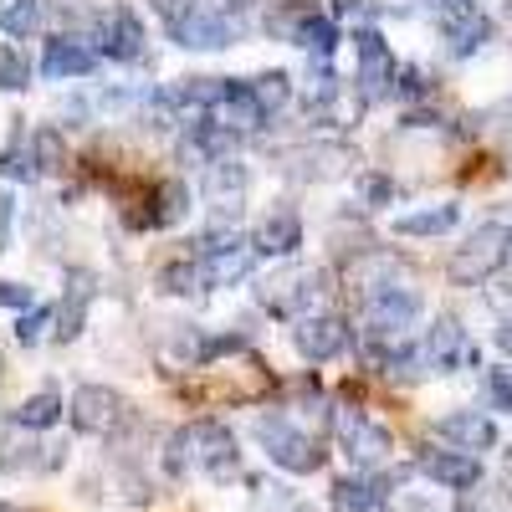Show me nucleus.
<instances>
[{"label": "nucleus", "instance_id": "obj_8", "mask_svg": "<svg viewBox=\"0 0 512 512\" xmlns=\"http://www.w3.org/2000/svg\"><path fill=\"white\" fill-rule=\"evenodd\" d=\"M67 415H72V431H82V436H113L128 420V400L118 390H108V384H82Z\"/></svg>", "mask_w": 512, "mask_h": 512}, {"label": "nucleus", "instance_id": "obj_36", "mask_svg": "<svg viewBox=\"0 0 512 512\" xmlns=\"http://www.w3.org/2000/svg\"><path fill=\"white\" fill-rule=\"evenodd\" d=\"M487 395L497 410H512V369H492L487 374Z\"/></svg>", "mask_w": 512, "mask_h": 512}, {"label": "nucleus", "instance_id": "obj_35", "mask_svg": "<svg viewBox=\"0 0 512 512\" xmlns=\"http://www.w3.org/2000/svg\"><path fill=\"white\" fill-rule=\"evenodd\" d=\"M6 175H11V180H26V185H31V180L41 175V169H36V159H31V144H26V149H11V154H6Z\"/></svg>", "mask_w": 512, "mask_h": 512}, {"label": "nucleus", "instance_id": "obj_2", "mask_svg": "<svg viewBox=\"0 0 512 512\" xmlns=\"http://www.w3.org/2000/svg\"><path fill=\"white\" fill-rule=\"evenodd\" d=\"M507 251H512V226L487 221V226H477L472 236H466V246H456V256L446 262V277H451L456 287H482L487 277L502 272Z\"/></svg>", "mask_w": 512, "mask_h": 512}, {"label": "nucleus", "instance_id": "obj_15", "mask_svg": "<svg viewBox=\"0 0 512 512\" xmlns=\"http://www.w3.org/2000/svg\"><path fill=\"white\" fill-rule=\"evenodd\" d=\"M431 436L436 441H446V446H456V451H492L497 446V425L487 420V415H477V410H451V415H441L436 425H431Z\"/></svg>", "mask_w": 512, "mask_h": 512}, {"label": "nucleus", "instance_id": "obj_27", "mask_svg": "<svg viewBox=\"0 0 512 512\" xmlns=\"http://www.w3.org/2000/svg\"><path fill=\"white\" fill-rule=\"evenodd\" d=\"M292 47H303V52H313V57H328L333 47H338V26L328 21V16H308L303 21V31H297V41H292Z\"/></svg>", "mask_w": 512, "mask_h": 512}, {"label": "nucleus", "instance_id": "obj_39", "mask_svg": "<svg viewBox=\"0 0 512 512\" xmlns=\"http://www.w3.org/2000/svg\"><path fill=\"white\" fill-rule=\"evenodd\" d=\"M149 6H154V11L164 16V26H175V21H180V16H185L190 6H195V0H149Z\"/></svg>", "mask_w": 512, "mask_h": 512}, {"label": "nucleus", "instance_id": "obj_7", "mask_svg": "<svg viewBox=\"0 0 512 512\" xmlns=\"http://www.w3.org/2000/svg\"><path fill=\"white\" fill-rule=\"evenodd\" d=\"M354 57H359V98L364 103H379V98H390L395 93V77H400V67H395V57H390V41H384L374 26H364V31H354Z\"/></svg>", "mask_w": 512, "mask_h": 512}, {"label": "nucleus", "instance_id": "obj_24", "mask_svg": "<svg viewBox=\"0 0 512 512\" xmlns=\"http://www.w3.org/2000/svg\"><path fill=\"white\" fill-rule=\"evenodd\" d=\"M11 420L21 425V431H47V425H57V420H62V400H57L52 390H41V395L21 400V405L11 410Z\"/></svg>", "mask_w": 512, "mask_h": 512}, {"label": "nucleus", "instance_id": "obj_32", "mask_svg": "<svg viewBox=\"0 0 512 512\" xmlns=\"http://www.w3.org/2000/svg\"><path fill=\"white\" fill-rule=\"evenodd\" d=\"M251 93L262 98V108L272 113V108H282V103H287V93H292V82H287V72H277V67H272V72H262V77L251 82Z\"/></svg>", "mask_w": 512, "mask_h": 512}, {"label": "nucleus", "instance_id": "obj_23", "mask_svg": "<svg viewBox=\"0 0 512 512\" xmlns=\"http://www.w3.org/2000/svg\"><path fill=\"white\" fill-rule=\"evenodd\" d=\"M52 6H57V0H11V6H6V16H0V26H6V36H11V41H21V36H36L41 26H47Z\"/></svg>", "mask_w": 512, "mask_h": 512}, {"label": "nucleus", "instance_id": "obj_20", "mask_svg": "<svg viewBox=\"0 0 512 512\" xmlns=\"http://www.w3.org/2000/svg\"><path fill=\"white\" fill-rule=\"evenodd\" d=\"M236 139H241V134H231V128L200 118V123H190V128H185V139H180V159L216 164V159H226V154L236 149Z\"/></svg>", "mask_w": 512, "mask_h": 512}, {"label": "nucleus", "instance_id": "obj_4", "mask_svg": "<svg viewBox=\"0 0 512 512\" xmlns=\"http://www.w3.org/2000/svg\"><path fill=\"white\" fill-rule=\"evenodd\" d=\"M251 262H256V246L241 241L236 231H210V236H200V246H195V267H200V277H205V292L241 282V277L251 272Z\"/></svg>", "mask_w": 512, "mask_h": 512}, {"label": "nucleus", "instance_id": "obj_9", "mask_svg": "<svg viewBox=\"0 0 512 512\" xmlns=\"http://www.w3.org/2000/svg\"><path fill=\"white\" fill-rule=\"evenodd\" d=\"M420 364L431 374H456V369H472L477 364V344L466 338V328L456 318H436L431 333L420 344Z\"/></svg>", "mask_w": 512, "mask_h": 512}, {"label": "nucleus", "instance_id": "obj_43", "mask_svg": "<svg viewBox=\"0 0 512 512\" xmlns=\"http://www.w3.org/2000/svg\"><path fill=\"white\" fill-rule=\"evenodd\" d=\"M497 6H502V11H507V16H512V0H497Z\"/></svg>", "mask_w": 512, "mask_h": 512}, {"label": "nucleus", "instance_id": "obj_3", "mask_svg": "<svg viewBox=\"0 0 512 512\" xmlns=\"http://www.w3.org/2000/svg\"><path fill=\"white\" fill-rule=\"evenodd\" d=\"M256 441L267 446V456L282 466V472L292 477H308V472H323V441H313L308 431H297V425H287L282 415H267V420H256Z\"/></svg>", "mask_w": 512, "mask_h": 512}, {"label": "nucleus", "instance_id": "obj_29", "mask_svg": "<svg viewBox=\"0 0 512 512\" xmlns=\"http://www.w3.org/2000/svg\"><path fill=\"white\" fill-rule=\"evenodd\" d=\"M461 512H512V492L497 487V482H477L461 497Z\"/></svg>", "mask_w": 512, "mask_h": 512}, {"label": "nucleus", "instance_id": "obj_30", "mask_svg": "<svg viewBox=\"0 0 512 512\" xmlns=\"http://www.w3.org/2000/svg\"><path fill=\"white\" fill-rule=\"evenodd\" d=\"M159 287L164 292H175V297H195V292H205V277H200V267H195V256H190V262H175V267H164L159 272Z\"/></svg>", "mask_w": 512, "mask_h": 512}, {"label": "nucleus", "instance_id": "obj_16", "mask_svg": "<svg viewBox=\"0 0 512 512\" xmlns=\"http://www.w3.org/2000/svg\"><path fill=\"white\" fill-rule=\"evenodd\" d=\"M98 72V47H88L82 36H57L41 52V77L47 82H67V77H93Z\"/></svg>", "mask_w": 512, "mask_h": 512}, {"label": "nucleus", "instance_id": "obj_6", "mask_svg": "<svg viewBox=\"0 0 512 512\" xmlns=\"http://www.w3.org/2000/svg\"><path fill=\"white\" fill-rule=\"evenodd\" d=\"M415 318H420V292L415 287H390V282H384V287L364 292V323H369L374 338H390V344H395Z\"/></svg>", "mask_w": 512, "mask_h": 512}, {"label": "nucleus", "instance_id": "obj_37", "mask_svg": "<svg viewBox=\"0 0 512 512\" xmlns=\"http://www.w3.org/2000/svg\"><path fill=\"white\" fill-rule=\"evenodd\" d=\"M395 93H400V98H425V93H431V82H425L420 67H405L400 82H395Z\"/></svg>", "mask_w": 512, "mask_h": 512}, {"label": "nucleus", "instance_id": "obj_22", "mask_svg": "<svg viewBox=\"0 0 512 512\" xmlns=\"http://www.w3.org/2000/svg\"><path fill=\"white\" fill-rule=\"evenodd\" d=\"M456 221H461V210L446 200V205H431V210H410V216H400V221H395V236H446Z\"/></svg>", "mask_w": 512, "mask_h": 512}, {"label": "nucleus", "instance_id": "obj_21", "mask_svg": "<svg viewBox=\"0 0 512 512\" xmlns=\"http://www.w3.org/2000/svg\"><path fill=\"white\" fill-rule=\"evenodd\" d=\"M251 246H256V256H292L297 246H303V226H297L292 210H277V216H267L262 226H256Z\"/></svg>", "mask_w": 512, "mask_h": 512}, {"label": "nucleus", "instance_id": "obj_18", "mask_svg": "<svg viewBox=\"0 0 512 512\" xmlns=\"http://www.w3.org/2000/svg\"><path fill=\"white\" fill-rule=\"evenodd\" d=\"M93 292H98V277H93V272H67L62 303H57V338H62V344H72V338L88 328Z\"/></svg>", "mask_w": 512, "mask_h": 512}, {"label": "nucleus", "instance_id": "obj_31", "mask_svg": "<svg viewBox=\"0 0 512 512\" xmlns=\"http://www.w3.org/2000/svg\"><path fill=\"white\" fill-rule=\"evenodd\" d=\"M31 159H36L41 175L62 169V134H57V128H36V134H31Z\"/></svg>", "mask_w": 512, "mask_h": 512}, {"label": "nucleus", "instance_id": "obj_12", "mask_svg": "<svg viewBox=\"0 0 512 512\" xmlns=\"http://www.w3.org/2000/svg\"><path fill=\"white\" fill-rule=\"evenodd\" d=\"M93 47L113 62H139L144 57V21L134 11L113 6L108 16H98V31H93Z\"/></svg>", "mask_w": 512, "mask_h": 512}, {"label": "nucleus", "instance_id": "obj_41", "mask_svg": "<svg viewBox=\"0 0 512 512\" xmlns=\"http://www.w3.org/2000/svg\"><path fill=\"white\" fill-rule=\"evenodd\" d=\"M497 344H502V354H507V359H512V318H507V323H502V328H497Z\"/></svg>", "mask_w": 512, "mask_h": 512}, {"label": "nucleus", "instance_id": "obj_45", "mask_svg": "<svg viewBox=\"0 0 512 512\" xmlns=\"http://www.w3.org/2000/svg\"><path fill=\"white\" fill-rule=\"evenodd\" d=\"M6 512H16V507H6Z\"/></svg>", "mask_w": 512, "mask_h": 512}, {"label": "nucleus", "instance_id": "obj_19", "mask_svg": "<svg viewBox=\"0 0 512 512\" xmlns=\"http://www.w3.org/2000/svg\"><path fill=\"white\" fill-rule=\"evenodd\" d=\"M420 472L431 482H441V487H451V492H472L482 482V461L472 451H425Z\"/></svg>", "mask_w": 512, "mask_h": 512}, {"label": "nucleus", "instance_id": "obj_42", "mask_svg": "<svg viewBox=\"0 0 512 512\" xmlns=\"http://www.w3.org/2000/svg\"><path fill=\"white\" fill-rule=\"evenodd\" d=\"M251 6H256V0H221V11H231V16L236 11H251Z\"/></svg>", "mask_w": 512, "mask_h": 512}, {"label": "nucleus", "instance_id": "obj_10", "mask_svg": "<svg viewBox=\"0 0 512 512\" xmlns=\"http://www.w3.org/2000/svg\"><path fill=\"white\" fill-rule=\"evenodd\" d=\"M169 36L180 41V47H200V52H210V47H231L236 41V21L221 11V6H210V0H195V6L169 26Z\"/></svg>", "mask_w": 512, "mask_h": 512}, {"label": "nucleus", "instance_id": "obj_13", "mask_svg": "<svg viewBox=\"0 0 512 512\" xmlns=\"http://www.w3.org/2000/svg\"><path fill=\"white\" fill-rule=\"evenodd\" d=\"M200 195H205V205L216 210V216H236V210L246 205V164L231 159V154L216 159V164H205Z\"/></svg>", "mask_w": 512, "mask_h": 512}, {"label": "nucleus", "instance_id": "obj_44", "mask_svg": "<svg viewBox=\"0 0 512 512\" xmlns=\"http://www.w3.org/2000/svg\"><path fill=\"white\" fill-rule=\"evenodd\" d=\"M507 466H512V446H507Z\"/></svg>", "mask_w": 512, "mask_h": 512}, {"label": "nucleus", "instance_id": "obj_33", "mask_svg": "<svg viewBox=\"0 0 512 512\" xmlns=\"http://www.w3.org/2000/svg\"><path fill=\"white\" fill-rule=\"evenodd\" d=\"M26 77H31L26 57H21L16 47H6V57H0V88H6V93H21V88H26Z\"/></svg>", "mask_w": 512, "mask_h": 512}, {"label": "nucleus", "instance_id": "obj_17", "mask_svg": "<svg viewBox=\"0 0 512 512\" xmlns=\"http://www.w3.org/2000/svg\"><path fill=\"white\" fill-rule=\"evenodd\" d=\"M323 297V272H287V277H272L262 287V303L282 318H297L303 308H313Z\"/></svg>", "mask_w": 512, "mask_h": 512}, {"label": "nucleus", "instance_id": "obj_40", "mask_svg": "<svg viewBox=\"0 0 512 512\" xmlns=\"http://www.w3.org/2000/svg\"><path fill=\"white\" fill-rule=\"evenodd\" d=\"M0 297H6V308H31V287L26 282H6V292H0Z\"/></svg>", "mask_w": 512, "mask_h": 512}, {"label": "nucleus", "instance_id": "obj_5", "mask_svg": "<svg viewBox=\"0 0 512 512\" xmlns=\"http://www.w3.org/2000/svg\"><path fill=\"white\" fill-rule=\"evenodd\" d=\"M436 26L446 36L451 57H472V52H482L492 41V16L482 11V0H441Z\"/></svg>", "mask_w": 512, "mask_h": 512}, {"label": "nucleus", "instance_id": "obj_38", "mask_svg": "<svg viewBox=\"0 0 512 512\" xmlns=\"http://www.w3.org/2000/svg\"><path fill=\"white\" fill-rule=\"evenodd\" d=\"M395 200V185L384 180V175H369L364 180V205H390Z\"/></svg>", "mask_w": 512, "mask_h": 512}, {"label": "nucleus", "instance_id": "obj_1", "mask_svg": "<svg viewBox=\"0 0 512 512\" xmlns=\"http://www.w3.org/2000/svg\"><path fill=\"white\" fill-rule=\"evenodd\" d=\"M236 436L226 431L221 420H195V425H180L164 446V472L169 477H190V472H205L226 482L236 472Z\"/></svg>", "mask_w": 512, "mask_h": 512}, {"label": "nucleus", "instance_id": "obj_34", "mask_svg": "<svg viewBox=\"0 0 512 512\" xmlns=\"http://www.w3.org/2000/svg\"><path fill=\"white\" fill-rule=\"evenodd\" d=\"M47 323H57V313H47V308H31V313L16 323V338H21V344H36V338L47 333Z\"/></svg>", "mask_w": 512, "mask_h": 512}, {"label": "nucleus", "instance_id": "obj_11", "mask_svg": "<svg viewBox=\"0 0 512 512\" xmlns=\"http://www.w3.org/2000/svg\"><path fill=\"white\" fill-rule=\"evenodd\" d=\"M338 441H344V451H349L359 466L390 461V451H395V436L384 431L379 420H369L364 410H344V415H338Z\"/></svg>", "mask_w": 512, "mask_h": 512}, {"label": "nucleus", "instance_id": "obj_14", "mask_svg": "<svg viewBox=\"0 0 512 512\" xmlns=\"http://www.w3.org/2000/svg\"><path fill=\"white\" fill-rule=\"evenodd\" d=\"M292 344H297V354H303V359L328 364V359H338V354L349 349V323L344 318H297Z\"/></svg>", "mask_w": 512, "mask_h": 512}, {"label": "nucleus", "instance_id": "obj_28", "mask_svg": "<svg viewBox=\"0 0 512 512\" xmlns=\"http://www.w3.org/2000/svg\"><path fill=\"white\" fill-rule=\"evenodd\" d=\"M313 16L308 0H292V6H277L267 11V36H282V41H297V31H303V21Z\"/></svg>", "mask_w": 512, "mask_h": 512}, {"label": "nucleus", "instance_id": "obj_25", "mask_svg": "<svg viewBox=\"0 0 512 512\" xmlns=\"http://www.w3.org/2000/svg\"><path fill=\"white\" fill-rule=\"evenodd\" d=\"M374 507H379L374 482H364V477H338L333 482V512H374Z\"/></svg>", "mask_w": 512, "mask_h": 512}, {"label": "nucleus", "instance_id": "obj_26", "mask_svg": "<svg viewBox=\"0 0 512 512\" xmlns=\"http://www.w3.org/2000/svg\"><path fill=\"white\" fill-rule=\"evenodd\" d=\"M154 205H159V210H149V216H144L139 226H175V221L185 216V210H190V190L169 180V185H159V190H154Z\"/></svg>", "mask_w": 512, "mask_h": 512}]
</instances>
